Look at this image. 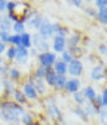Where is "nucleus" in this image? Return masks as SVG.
Listing matches in <instances>:
<instances>
[{
	"instance_id": "nucleus-19",
	"label": "nucleus",
	"mask_w": 107,
	"mask_h": 125,
	"mask_svg": "<svg viewBox=\"0 0 107 125\" xmlns=\"http://www.w3.org/2000/svg\"><path fill=\"white\" fill-rule=\"evenodd\" d=\"M82 94L83 97H84V100H87L88 103H93V101L95 100V97H96V89H95L94 87H91V85H87V87L83 88L82 91Z\"/></svg>"
},
{
	"instance_id": "nucleus-24",
	"label": "nucleus",
	"mask_w": 107,
	"mask_h": 125,
	"mask_svg": "<svg viewBox=\"0 0 107 125\" xmlns=\"http://www.w3.org/2000/svg\"><path fill=\"white\" fill-rule=\"evenodd\" d=\"M72 112H74V115H75L76 117H79L80 120L83 121V123H87V121L90 120V117L86 115V112H84V109H83V106H75V108L72 109Z\"/></svg>"
},
{
	"instance_id": "nucleus-27",
	"label": "nucleus",
	"mask_w": 107,
	"mask_h": 125,
	"mask_svg": "<svg viewBox=\"0 0 107 125\" xmlns=\"http://www.w3.org/2000/svg\"><path fill=\"white\" fill-rule=\"evenodd\" d=\"M71 96H72V100H74V103L76 104V106H83L86 104V100H84V97H83V94H82L80 91L72 93Z\"/></svg>"
},
{
	"instance_id": "nucleus-39",
	"label": "nucleus",
	"mask_w": 107,
	"mask_h": 125,
	"mask_svg": "<svg viewBox=\"0 0 107 125\" xmlns=\"http://www.w3.org/2000/svg\"><path fill=\"white\" fill-rule=\"evenodd\" d=\"M5 7H7V1L5 0H0V15L5 12Z\"/></svg>"
},
{
	"instance_id": "nucleus-31",
	"label": "nucleus",
	"mask_w": 107,
	"mask_h": 125,
	"mask_svg": "<svg viewBox=\"0 0 107 125\" xmlns=\"http://www.w3.org/2000/svg\"><path fill=\"white\" fill-rule=\"evenodd\" d=\"M46 72H47V69L46 68H43V67H40V65H38L36 68H35V71H34V77H36V79H41L43 80L44 79V76H46Z\"/></svg>"
},
{
	"instance_id": "nucleus-23",
	"label": "nucleus",
	"mask_w": 107,
	"mask_h": 125,
	"mask_svg": "<svg viewBox=\"0 0 107 125\" xmlns=\"http://www.w3.org/2000/svg\"><path fill=\"white\" fill-rule=\"evenodd\" d=\"M20 47H23L26 49H29L32 47L31 45V33L24 32V33L20 35Z\"/></svg>"
},
{
	"instance_id": "nucleus-41",
	"label": "nucleus",
	"mask_w": 107,
	"mask_h": 125,
	"mask_svg": "<svg viewBox=\"0 0 107 125\" xmlns=\"http://www.w3.org/2000/svg\"><path fill=\"white\" fill-rule=\"evenodd\" d=\"M5 65H7V60H5V57L0 56V68H1V67H5Z\"/></svg>"
},
{
	"instance_id": "nucleus-14",
	"label": "nucleus",
	"mask_w": 107,
	"mask_h": 125,
	"mask_svg": "<svg viewBox=\"0 0 107 125\" xmlns=\"http://www.w3.org/2000/svg\"><path fill=\"white\" fill-rule=\"evenodd\" d=\"M22 71L19 69V68L16 67H8L7 69V75H5V77H7V80H10V81L15 83V84H17L19 83V80H22Z\"/></svg>"
},
{
	"instance_id": "nucleus-37",
	"label": "nucleus",
	"mask_w": 107,
	"mask_h": 125,
	"mask_svg": "<svg viewBox=\"0 0 107 125\" xmlns=\"http://www.w3.org/2000/svg\"><path fill=\"white\" fill-rule=\"evenodd\" d=\"M100 97H102V105H103V108H106V106H107V89L106 88H103Z\"/></svg>"
},
{
	"instance_id": "nucleus-12",
	"label": "nucleus",
	"mask_w": 107,
	"mask_h": 125,
	"mask_svg": "<svg viewBox=\"0 0 107 125\" xmlns=\"http://www.w3.org/2000/svg\"><path fill=\"white\" fill-rule=\"evenodd\" d=\"M16 56H15V62L16 64H20V65H24L28 62V59H29V53H28V49L23 48V47H16Z\"/></svg>"
},
{
	"instance_id": "nucleus-5",
	"label": "nucleus",
	"mask_w": 107,
	"mask_h": 125,
	"mask_svg": "<svg viewBox=\"0 0 107 125\" xmlns=\"http://www.w3.org/2000/svg\"><path fill=\"white\" fill-rule=\"evenodd\" d=\"M31 45H32V48L36 51L38 53L48 52V51L51 49V44H50V41L43 40V39H41L36 32L31 35Z\"/></svg>"
},
{
	"instance_id": "nucleus-36",
	"label": "nucleus",
	"mask_w": 107,
	"mask_h": 125,
	"mask_svg": "<svg viewBox=\"0 0 107 125\" xmlns=\"http://www.w3.org/2000/svg\"><path fill=\"white\" fill-rule=\"evenodd\" d=\"M16 3H17V1H7V7H5V11H7L8 13L13 12L15 8H16Z\"/></svg>"
},
{
	"instance_id": "nucleus-3",
	"label": "nucleus",
	"mask_w": 107,
	"mask_h": 125,
	"mask_svg": "<svg viewBox=\"0 0 107 125\" xmlns=\"http://www.w3.org/2000/svg\"><path fill=\"white\" fill-rule=\"evenodd\" d=\"M43 15H41L38 10H31L29 13L26 16V21H24V25L28 27V28H32V29H39L40 25H41V21H43Z\"/></svg>"
},
{
	"instance_id": "nucleus-28",
	"label": "nucleus",
	"mask_w": 107,
	"mask_h": 125,
	"mask_svg": "<svg viewBox=\"0 0 107 125\" xmlns=\"http://www.w3.org/2000/svg\"><path fill=\"white\" fill-rule=\"evenodd\" d=\"M96 20L100 23V24H103V25L107 24V8H103V10L96 11Z\"/></svg>"
},
{
	"instance_id": "nucleus-43",
	"label": "nucleus",
	"mask_w": 107,
	"mask_h": 125,
	"mask_svg": "<svg viewBox=\"0 0 107 125\" xmlns=\"http://www.w3.org/2000/svg\"><path fill=\"white\" fill-rule=\"evenodd\" d=\"M0 125H3V124H0Z\"/></svg>"
},
{
	"instance_id": "nucleus-33",
	"label": "nucleus",
	"mask_w": 107,
	"mask_h": 125,
	"mask_svg": "<svg viewBox=\"0 0 107 125\" xmlns=\"http://www.w3.org/2000/svg\"><path fill=\"white\" fill-rule=\"evenodd\" d=\"M94 5H95V10H103V8H107V1L106 0H96V1H94Z\"/></svg>"
},
{
	"instance_id": "nucleus-2",
	"label": "nucleus",
	"mask_w": 107,
	"mask_h": 125,
	"mask_svg": "<svg viewBox=\"0 0 107 125\" xmlns=\"http://www.w3.org/2000/svg\"><path fill=\"white\" fill-rule=\"evenodd\" d=\"M43 105H44V109H46V113H47V117L50 118L51 121L56 123V121H60L63 120V115H62V111L59 109L58 104L54 97L51 96H47L43 99Z\"/></svg>"
},
{
	"instance_id": "nucleus-34",
	"label": "nucleus",
	"mask_w": 107,
	"mask_h": 125,
	"mask_svg": "<svg viewBox=\"0 0 107 125\" xmlns=\"http://www.w3.org/2000/svg\"><path fill=\"white\" fill-rule=\"evenodd\" d=\"M84 12L93 19H96V10L94 7H84Z\"/></svg>"
},
{
	"instance_id": "nucleus-40",
	"label": "nucleus",
	"mask_w": 107,
	"mask_h": 125,
	"mask_svg": "<svg viewBox=\"0 0 107 125\" xmlns=\"http://www.w3.org/2000/svg\"><path fill=\"white\" fill-rule=\"evenodd\" d=\"M5 49H7V45H5V44H3L1 41H0V56H3V53L5 52Z\"/></svg>"
},
{
	"instance_id": "nucleus-22",
	"label": "nucleus",
	"mask_w": 107,
	"mask_h": 125,
	"mask_svg": "<svg viewBox=\"0 0 107 125\" xmlns=\"http://www.w3.org/2000/svg\"><path fill=\"white\" fill-rule=\"evenodd\" d=\"M67 80H68L67 76H56V81H55V85H54V89H55V91H59V92L64 91Z\"/></svg>"
},
{
	"instance_id": "nucleus-7",
	"label": "nucleus",
	"mask_w": 107,
	"mask_h": 125,
	"mask_svg": "<svg viewBox=\"0 0 107 125\" xmlns=\"http://www.w3.org/2000/svg\"><path fill=\"white\" fill-rule=\"evenodd\" d=\"M20 91L23 92V94L26 96V99L29 101H38L39 100V96H38L36 91H35L34 88V84L31 83V80H26V81L22 83V85H20Z\"/></svg>"
},
{
	"instance_id": "nucleus-35",
	"label": "nucleus",
	"mask_w": 107,
	"mask_h": 125,
	"mask_svg": "<svg viewBox=\"0 0 107 125\" xmlns=\"http://www.w3.org/2000/svg\"><path fill=\"white\" fill-rule=\"evenodd\" d=\"M98 53H99L100 56H103V57H105V56L107 55V45L105 43H102V44H99V45H98Z\"/></svg>"
},
{
	"instance_id": "nucleus-42",
	"label": "nucleus",
	"mask_w": 107,
	"mask_h": 125,
	"mask_svg": "<svg viewBox=\"0 0 107 125\" xmlns=\"http://www.w3.org/2000/svg\"><path fill=\"white\" fill-rule=\"evenodd\" d=\"M8 125H13V124H8Z\"/></svg>"
},
{
	"instance_id": "nucleus-6",
	"label": "nucleus",
	"mask_w": 107,
	"mask_h": 125,
	"mask_svg": "<svg viewBox=\"0 0 107 125\" xmlns=\"http://www.w3.org/2000/svg\"><path fill=\"white\" fill-rule=\"evenodd\" d=\"M83 71H84V65L80 60H72L71 62L67 64V75L71 79H79L83 75Z\"/></svg>"
},
{
	"instance_id": "nucleus-17",
	"label": "nucleus",
	"mask_w": 107,
	"mask_h": 125,
	"mask_svg": "<svg viewBox=\"0 0 107 125\" xmlns=\"http://www.w3.org/2000/svg\"><path fill=\"white\" fill-rule=\"evenodd\" d=\"M80 41H82V35L79 32H74L70 37H66V47H68V48L79 47Z\"/></svg>"
},
{
	"instance_id": "nucleus-30",
	"label": "nucleus",
	"mask_w": 107,
	"mask_h": 125,
	"mask_svg": "<svg viewBox=\"0 0 107 125\" xmlns=\"http://www.w3.org/2000/svg\"><path fill=\"white\" fill-rule=\"evenodd\" d=\"M60 60L62 61H64L66 64H68V62H71L72 60H75V59L72 57V55H71V52H70V49H64L63 52L60 53Z\"/></svg>"
},
{
	"instance_id": "nucleus-4",
	"label": "nucleus",
	"mask_w": 107,
	"mask_h": 125,
	"mask_svg": "<svg viewBox=\"0 0 107 125\" xmlns=\"http://www.w3.org/2000/svg\"><path fill=\"white\" fill-rule=\"evenodd\" d=\"M36 60H38V64H39L40 67L48 69V68H52V65L55 64L56 60H58V55L54 53L52 51H48V52H41V53H38Z\"/></svg>"
},
{
	"instance_id": "nucleus-1",
	"label": "nucleus",
	"mask_w": 107,
	"mask_h": 125,
	"mask_svg": "<svg viewBox=\"0 0 107 125\" xmlns=\"http://www.w3.org/2000/svg\"><path fill=\"white\" fill-rule=\"evenodd\" d=\"M26 112L24 106L17 105L11 99L0 101V120L7 124H17L20 121V116Z\"/></svg>"
},
{
	"instance_id": "nucleus-26",
	"label": "nucleus",
	"mask_w": 107,
	"mask_h": 125,
	"mask_svg": "<svg viewBox=\"0 0 107 125\" xmlns=\"http://www.w3.org/2000/svg\"><path fill=\"white\" fill-rule=\"evenodd\" d=\"M16 47H12V45H10V47H7V49H5V60L7 61H13L15 60V56H16Z\"/></svg>"
},
{
	"instance_id": "nucleus-25",
	"label": "nucleus",
	"mask_w": 107,
	"mask_h": 125,
	"mask_svg": "<svg viewBox=\"0 0 107 125\" xmlns=\"http://www.w3.org/2000/svg\"><path fill=\"white\" fill-rule=\"evenodd\" d=\"M12 31L15 35H22L26 32V25L24 23H22L20 20H17V21L12 23Z\"/></svg>"
},
{
	"instance_id": "nucleus-10",
	"label": "nucleus",
	"mask_w": 107,
	"mask_h": 125,
	"mask_svg": "<svg viewBox=\"0 0 107 125\" xmlns=\"http://www.w3.org/2000/svg\"><path fill=\"white\" fill-rule=\"evenodd\" d=\"M90 77L94 81H102V80L106 79V68H105V64H103L102 61L98 62L96 65H94V67L91 68Z\"/></svg>"
},
{
	"instance_id": "nucleus-32",
	"label": "nucleus",
	"mask_w": 107,
	"mask_h": 125,
	"mask_svg": "<svg viewBox=\"0 0 107 125\" xmlns=\"http://www.w3.org/2000/svg\"><path fill=\"white\" fill-rule=\"evenodd\" d=\"M8 44L12 47H19L20 45V35H10V37H8Z\"/></svg>"
},
{
	"instance_id": "nucleus-9",
	"label": "nucleus",
	"mask_w": 107,
	"mask_h": 125,
	"mask_svg": "<svg viewBox=\"0 0 107 125\" xmlns=\"http://www.w3.org/2000/svg\"><path fill=\"white\" fill-rule=\"evenodd\" d=\"M29 80H31V83L34 84V88H35V91H36L39 99H44V97L50 96V94H48V87L46 85L44 80L36 79V77H34V76L29 77Z\"/></svg>"
},
{
	"instance_id": "nucleus-8",
	"label": "nucleus",
	"mask_w": 107,
	"mask_h": 125,
	"mask_svg": "<svg viewBox=\"0 0 107 125\" xmlns=\"http://www.w3.org/2000/svg\"><path fill=\"white\" fill-rule=\"evenodd\" d=\"M36 33L39 35V36L43 39V40H47V41H48L50 39H52V36H54V33H52V23L50 21L47 17H43L41 25H40V28L38 29Z\"/></svg>"
},
{
	"instance_id": "nucleus-16",
	"label": "nucleus",
	"mask_w": 107,
	"mask_h": 125,
	"mask_svg": "<svg viewBox=\"0 0 107 125\" xmlns=\"http://www.w3.org/2000/svg\"><path fill=\"white\" fill-rule=\"evenodd\" d=\"M52 69L58 76H67V64L64 61H62L60 59H58L55 61V64L52 65Z\"/></svg>"
},
{
	"instance_id": "nucleus-13",
	"label": "nucleus",
	"mask_w": 107,
	"mask_h": 125,
	"mask_svg": "<svg viewBox=\"0 0 107 125\" xmlns=\"http://www.w3.org/2000/svg\"><path fill=\"white\" fill-rule=\"evenodd\" d=\"M52 45H51V48L54 49L52 52L54 53H62L64 49L67 48L66 47V39L64 37H60V36H52Z\"/></svg>"
},
{
	"instance_id": "nucleus-11",
	"label": "nucleus",
	"mask_w": 107,
	"mask_h": 125,
	"mask_svg": "<svg viewBox=\"0 0 107 125\" xmlns=\"http://www.w3.org/2000/svg\"><path fill=\"white\" fill-rule=\"evenodd\" d=\"M80 88H82V81L80 79H68L67 83H66V87H64V92L66 93H75V92H79Z\"/></svg>"
},
{
	"instance_id": "nucleus-20",
	"label": "nucleus",
	"mask_w": 107,
	"mask_h": 125,
	"mask_svg": "<svg viewBox=\"0 0 107 125\" xmlns=\"http://www.w3.org/2000/svg\"><path fill=\"white\" fill-rule=\"evenodd\" d=\"M56 73L54 72L52 68H48L46 72V76H44V83H46V85L48 88H54V85H55V81H56Z\"/></svg>"
},
{
	"instance_id": "nucleus-38",
	"label": "nucleus",
	"mask_w": 107,
	"mask_h": 125,
	"mask_svg": "<svg viewBox=\"0 0 107 125\" xmlns=\"http://www.w3.org/2000/svg\"><path fill=\"white\" fill-rule=\"evenodd\" d=\"M70 4H71V5H74V7H76V8H82L83 1H80V0H71Z\"/></svg>"
},
{
	"instance_id": "nucleus-15",
	"label": "nucleus",
	"mask_w": 107,
	"mask_h": 125,
	"mask_svg": "<svg viewBox=\"0 0 107 125\" xmlns=\"http://www.w3.org/2000/svg\"><path fill=\"white\" fill-rule=\"evenodd\" d=\"M52 33L54 36H60L66 39L68 36V33H70V31H68L66 25L60 24V23H52Z\"/></svg>"
},
{
	"instance_id": "nucleus-18",
	"label": "nucleus",
	"mask_w": 107,
	"mask_h": 125,
	"mask_svg": "<svg viewBox=\"0 0 107 125\" xmlns=\"http://www.w3.org/2000/svg\"><path fill=\"white\" fill-rule=\"evenodd\" d=\"M12 97H13V100H12V101H15V103H16L17 105H20V106H26V105H28V100L26 99V96L23 94V92L20 91V88H16V89H15Z\"/></svg>"
},
{
	"instance_id": "nucleus-29",
	"label": "nucleus",
	"mask_w": 107,
	"mask_h": 125,
	"mask_svg": "<svg viewBox=\"0 0 107 125\" xmlns=\"http://www.w3.org/2000/svg\"><path fill=\"white\" fill-rule=\"evenodd\" d=\"M67 49H70L72 57L76 59V60H79V59L82 57L83 55H84V49H83L80 45H79V47H74V48H67Z\"/></svg>"
},
{
	"instance_id": "nucleus-21",
	"label": "nucleus",
	"mask_w": 107,
	"mask_h": 125,
	"mask_svg": "<svg viewBox=\"0 0 107 125\" xmlns=\"http://www.w3.org/2000/svg\"><path fill=\"white\" fill-rule=\"evenodd\" d=\"M35 116L32 115L31 112H24L22 116H20V121L19 123H22V125H34L35 124Z\"/></svg>"
}]
</instances>
